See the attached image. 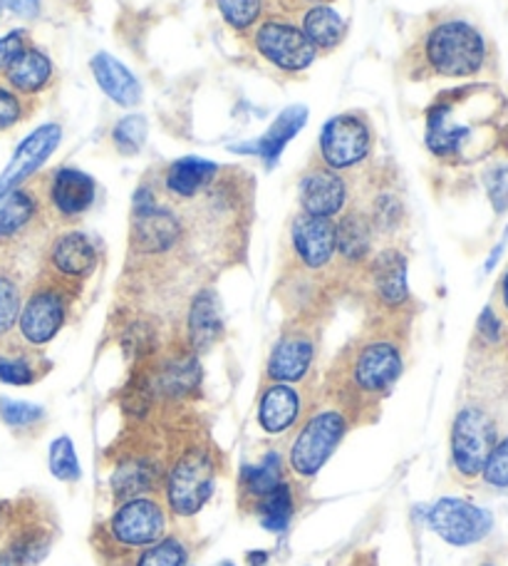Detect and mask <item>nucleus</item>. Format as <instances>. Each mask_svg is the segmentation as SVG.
I'll list each match as a JSON object with an SVG mask.
<instances>
[{
  "label": "nucleus",
  "instance_id": "obj_1",
  "mask_svg": "<svg viewBox=\"0 0 508 566\" xmlns=\"http://www.w3.org/2000/svg\"><path fill=\"white\" fill-rule=\"evenodd\" d=\"M504 95L489 85H462L436 95L424 113V147L444 165H472L499 147Z\"/></svg>",
  "mask_w": 508,
  "mask_h": 566
},
{
  "label": "nucleus",
  "instance_id": "obj_2",
  "mask_svg": "<svg viewBox=\"0 0 508 566\" xmlns=\"http://www.w3.org/2000/svg\"><path fill=\"white\" fill-rule=\"evenodd\" d=\"M489 63V40L472 20L430 15L400 57L406 80H472Z\"/></svg>",
  "mask_w": 508,
  "mask_h": 566
},
{
  "label": "nucleus",
  "instance_id": "obj_3",
  "mask_svg": "<svg viewBox=\"0 0 508 566\" xmlns=\"http://www.w3.org/2000/svg\"><path fill=\"white\" fill-rule=\"evenodd\" d=\"M404 368L402 343L392 331H374L362 336L348 353L350 386L368 398L390 392Z\"/></svg>",
  "mask_w": 508,
  "mask_h": 566
},
{
  "label": "nucleus",
  "instance_id": "obj_4",
  "mask_svg": "<svg viewBox=\"0 0 508 566\" xmlns=\"http://www.w3.org/2000/svg\"><path fill=\"white\" fill-rule=\"evenodd\" d=\"M293 18L296 15L266 13V18L246 35L251 38L253 53L286 75L305 73L320 57L318 50L303 35L298 20Z\"/></svg>",
  "mask_w": 508,
  "mask_h": 566
},
{
  "label": "nucleus",
  "instance_id": "obj_5",
  "mask_svg": "<svg viewBox=\"0 0 508 566\" xmlns=\"http://www.w3.org/2000/svg\"><path fill=\"white\" fill-rule=\"evenodd\" d=\"M374 151V127L360 109L340 113L325 123L318 137L315 159L335 171L360 169Z\"/></svg>",
  "mask_w": 508,
  "mask_h": 566
},
{
  "label": "nucleus",
  "instance_id": "obj_6",
  "mask_svg": "<svg viewBox=\"0 0 508 566\" xmlns=\"http://www.w3.org/2000/svg\"><path fill=\"white\" fill-rule=\"evenodd\" d=\"M499 442V422L481 406H464L452 422V464L464 480L481 478L494 444Z\"/></svg>",
  "mask_w": 508,
  "mask_h": 566
},
{
  "label": "nucleus",
  "instance_id": "obj_7",
  "mask_svg": "<svg viewBox=\"0 0 508 566\" xmlns=\"http://www.w3.org/2000/svg\"><path fill=\"white\" fill-rule=\"evenodd\" d=\"M73 298V283H65L55 276L40 283L30 291L18 316V331L28 346H45L63 331Z\"/></svg>",
  "mask_w": 508,
  "mask_h": 566
},
{
  "label": "nucleus",
  "instance_id": "obj_8",
  "mask_svg": "<svg viewBox=\"0 0 508 566\" xmlns=\"http://www.w3.org/2000/svg\"><path fill=\"white\" fill-rule=\"evenodd\" d=\"M216 484V464L203 450H189L174 462L167 478L169 510L179 517L194 514L211 500Z\"/></svg>",
  "mask_w": 508,
  "mask_h": 566
},
{
  "label": "nucleus",
  "instance_id": "obj_9",
  "mask_svg": "<svg viewBox=\"0 0 508 566\" xmlns=\"http://www.w3.org/2000/svg\"><path fill=\"white\" fill-rule=\"evenodd\" d=\"M348 432V420L340 410H320L303 424L296 442L290 448V468L300 478H315L330 454L338 450L340 440Z\"/></svg>",
  "mask_w": 508,
  "mask_h": 566
},
{
  "label": "nucleus",
  "instance_id": "obj_10",
  "mask_svg": "<svg viewBox=\"0 0 508 566\" xmlns=\"http://www.w3.org/2000/svg\"><path fill=\"white\" fill-rule=\"evenodd\" d=\"M430 530L452 547H472L489 537L494 530V514L462 497H442L426 514Z\"/></svg>",
  "mask_w": 508,
  "mask_h": 566
},
{
  "label": "nucleus",
  "instance_id": "obj_11",
  "mask_svg": "<svg viewBox=\"0 0 508 566\" xmlns=\"http://www.w3.org/2000/svg\"><path fill=\"white\" fill-rule=\"evenodd\" d=\"M107 532L115 544L125 549H145L149 544L159 542L167 532L165 510L157 500L131 497L112 514Z\"/></svg>",
  "mask_w": 508,
  "mask_h": 566
},
{
  "label": "nucleus",
  "instance_id": "obj_12",
  "mask_svg": "<svg viewBox=\"0 0 508 566\" xmlns=\"http://www.w3.org/2000/svg\"><path fill=\"white\" fill-rule=\"evenodd\" d=\"M350 201V185L342 171L325 167L322 161L310 159V165L298 179V205L303 214L335 219L340 217Z\"/></svg>",
  "mask_w": 508,
  "mask_h": 566
},
{
  "label": "nucleus",
  "instance_id": "obj_13",
  "mask_svg": "<svg viewBox=\"0 0 508 566\" xmlns=\"http://www.w3.org/2000/svg\"><path fill=\"white\" fill-rule=\"evenodd\" d=\"M97 185L83 169L60 167L50 171L43 181V205L45 211L60 221H77L85 217L95 205Z\"/></svg>",
  "mask_w": 508,
  "mask_h": 566
},
{
  "label": "nucleus",
  "instance_id": "obj_14",
  "mask_svg": "<svg viewBox=\"0 0 508 566\" xmlns=\"http://www.w3.org/2000/svg\"><path fill=\"white\" fill-rule=\"evenodd\" d=\"M290 249L298 264L318 274L332 266L335 256H338V227L335 219L310 217L300 214L290 221Z\"/></svg>",
  "mask_w": 508,
  "mask_h": 566
},
{
  "label": "nucleus",
  "instance_id": "obj_15",
  "mask_svg": "<svg viewBox=\"0 0 508 566\" xmlns=\"http://www.w3.org/2000/svg\"><path fill=\"white\" fill-rule=\"evenodd\" d=\"M370 296L382 311L398 313L410 303V281H406V256L400 249H384L364 264Z\"/></svg>",
  "mask_w": 508,
  "mask_h": 566
},
{
  "label": "nucleus",
  "instance_id": "obj_16",
  "mask_svg": "<svg viewBox=\"0 0 508 566\" xmlns=\"http://www.w3.org/2000/svg\"><path fill=\"white\" fill-rule=\"evenodd\" d=\"M60 139H63V127L55 123H47L20 142L13 159L8 161L3 175H0V197L18 187H23L25 181L45 165L50 155L60 147Z\"/></svg>",
  "mask_w": 508,
  "mask_h": 566
},
{
  "label": "nucleus",
  "instance_id": "obj_17",
  "mask_svg": "<svg viewBox=\"0 0 508 566\" xmlns=\"http://www.w3.org/2000/svg\"><path fill=\"white\" fill-rule=\"evenodd\" d=\"M221 175V165L216 161H209L203 157H181L177 161H169V165L159 171L155 179L157 189L169 199L179 201H194L207 195L209 187Z\"/></svg>",
  "mask_w": 508,
  "mask_h": 566
},
{
  "label": "nucleus",
  "instance_id": "obj_18",
  "mask_svg": "<svg viewBox=\"0 0 508 566\" xmlns=\"http://www.w3.org/2000/svg\"><path fill=\"white\" fill-rule=\"evenodd\" d=\"M97 247L83 231H65L60 234L47 251V266L53 271V276L73 283L85 281L95 274L97 269Z\"/></svg>",
  "mask_w": 508,
  "mask_h": 566
},
{
  "label": "nucleus",
  "instance_id": "obj_19",
  "mask_svg": "<svg viewBox=\"0 0 508 566\" xmlns=\"http://www.w3.org/2000/svg\"><path fill=\"white\" fill-rule=\"evenodd\" d=\"M305 123H308V107L303 105L286 107L276 119H273V125L258 139L231 145L229 151H233V155L261 157L266 169H273L278 165V157L283 155V149H286L288 142L300 133Z\"/></svg>",
  "mask_w": 508,
  "mask_h": 566
},
{
  "label": "nucleus",
  "instance_id": "obj_20",
  "mask_svg": "<svg viewBox=\"0 0 508 566\" xmlns=\"http://www.w3.org/2000/svg\"><path fill=\"white\" fill-rule=\"evenodd\" d=\"M315 353H318V346L308 331L283 333L268 356L266 376L273 382H288V386L298 382L308 376Z\"/></svg>",
  "mask_w": 508,
  "mask_h": 566
},
{
  "label": "nucleus",
  "instance_id": "obj_21",
  "mask_svg": "<svg viewBox=\"0 0 508 566\" xmlns=\"http://www.w3.org/2000/svg\"><path fill=\"white\" fill-rule=\"evenodd\" d=\"M0 80L20 97L38 99L55 85L57 73L53 60H50L45 50H40L38 45H28L23 53L8 65Z\"/></svg>",
  "mask_w": 508,
  "mask_h": 566
},
{
  "label": "nucleus",
  "instance_id": "obj_22",
  "mask_svg": "<svg viewBox=\"0 0 508 566\" xmlns=\"http://www.w3.org/2000/svg\"><path fill=\"white\" fill-rule=\"evenodd\" d=\"M43 211V195L25 185L0 197V244L6 247L23 239L28 231H33Z\"/></svg>",
  "mask_w": 508,
  "mask_h": 566
},
{
  "label": "nucleus",
  "instance_id": "obj_23",
  "mask_svg": "<svg viewBox=\"0 0 508 566\" xmlns=\"http://www.w3.org/2000/svg\"><path fill=\"white\" fill-rule=\"evenodd\" d=\"M223 336L221 301L213 289L194 293L187 311V348L191 353L211 350Z\"/></svg>",
  "mask_w": 508,
  "mask_h": 566
},
{
  "label": "nucleus",
  "instance_id": "obj_24",
  "mask_svg": "<svg viewBox=\"0 0 508 566\" xmlns=\"http://www.w3.org/2000/svg\"><path fill=\"white\" fill-rule=\"evenodd\" d=\"M95 83L112 103L119 107H137L141 103V83L127 65H121L109 53H97L89 60Z\"/></svg>",
  "mask_w": 508,
  "mask_h": 566
},
{
  "label": "nucleus",
  "instance_id": "obj_25",
  "mask_svg": "<svg viewBox=\"0 0 508 566\" xmlns=\"http://www.w3.org/2000/svg\"><path fill=\"white\" fill-rule=\"evenodd\" d=\"M298 25L318 55H330L348 38V20L332 6H305L298 13Z\"/></svg>",
  "mask_w": 508,
  "mask_h": 566
},
{
  "label": "nucleus",
  "instance_id": "obj_26",
  "mask_svg": "<svg viewBox=\"0 0 508 566\" xmlns=\"http://www.w3.org/2000/svg\"><path fill=\"white\" fill-rule=\"evenodd\" d=\"M338 227V256L345 266H364L372 259L374 229L364 209H348L335 221Z\"/></svg>",
  "mask_w": 508,
  "mask_h": 566
},
{
  "label": "nucleus",
  "instance_id": "obj_27",
  "mask_svg": "<svg viewBox=\"0 0 508 566\" xmlns=\"http://www.w3.org/2000/svg\"><path fill=\"white\" fill-rule=\"evenodd\" d=\"M300 396L288 382H271L258 402V422L268 434H283L298 422Z\"/></svg>",
  "mask_w": 508,
  "mask_h": 566
},
{
  "label": "nucleus",
  "instance_id": "obj_28",
  "mask_svg": "<svg viewBox=\"0 0 508 566\" xmlns=\"http://www.w3.org/2000/svg\"><path fill=\"white\" fill-rule=\"evenodd\" d=\"M201 382V370L197 353L181 350L171 353L167 360L159 363L155 388L165 392L167 398H187L199 388Z\"/></svg>",
  "mask_w": 508,
  "mask_h": 566
},
{
  "label": "nucleus",
  "instance_id": "obj_29",
  "mask_svg": "<svg viewBox=\"0 0 508 566\" xmlns=\"http://www.w3.org/2000/svg\"><path fill=\"white\" fill-rule=\"evenodd\" d=\"M283 482V464L276 452H271L258 464L243 468L241 474V492L253 502H261L268 492H273Z\"/></svg>",
  "mask_w": 508,
  "mask_h": 566
},
{
  "label": "nucleus",
  "instance_id": "obj_30",
  "mask_svg": "<svg viewBox=\"0 0 508 566\" xmlns=\"http://www.w3.org/2000/svg\"><path fill=\"white\" fill-rule=\"evenodd\" d=\"M223 23L233 33L246 38L268 13V0H213Z\"/></svg>",
  "mask_w": 508,
  "mask_h": 566
},
{
  "label": "nucleus",
  "instance_id": "obj_31",
  "mask_svg": "<svg viewBox=\"0 0 508 566\" xmlns=\"http://www.w3.org/2000/svg\"><path fill=\"white\" fill-rule=\"evenodd\" d=\"M258 517L261 524L268 532L283 534L288 530V524L293 520V512H296V502H293V492L286 482H281L276 490L268 492L258 504Z\"/></svg>",
  "mask_w": 508,
  "mask_h": 566
},
{
  "label": "nucleus",
  "instance_id": "obj_32",
  "mask_svg": "<svg viewBox=\"0 0 508 566\" xmlns=\"http://www.w3.org/2000/svg\"><path fill=\"white\" fill-rule=\"evenodd\" d=\"M364 214L370 217V224L374 231H380V234H392V231L400 229L404 219L402 199L394 189L382 187L374 191V197L370 199V209L364 211Z\"/></svg>",
  "mask_w": 508,
  "mask_h": 566
},
{
  "label": "nucleus",
  "instance_id": "obj_33",
  "mask_svg": "<svg viewBox=\"0 0 508 566\" xmlns=\"http://www.w3.org/2000/svg\"><path fill=\"white\" fill-rule=\"evenodd\" d=\"M157 482V470H151L149 464H125L119 468L115 478H112V492L117 494L119 500H131L139 497L141 492L151 490V484Z\"/></svg>",
  "mask_w": 508,
  "mask_h": 566
},
{
  "label": "nucleus",
  "instance_id": "obj_34",
  "mask_svg": "<svg viewBox=\"0 0 508 566\" xmlns=\"http://www.w3.org/2000/svg\"><path fill=\"white\" fill-rule=\"evenodd\" d=\"M147 133L149 125L145 115H127L112 127V145H115L121 157H135L145 147Z\"/></svg>",
  "mask_w": 508,
  "mask_h": 566
},
{
  "label": "nucleus",
  "instance_id": "obj_35",
  "mask_svg": "<svg viewBox=\"0 0 508 566\" xmlns=\"http://www.w3.org/2000/svg\"><path fill=\"white\" fill-rule=\"evenodd\" d=\"M38 109L35 99H25L20 97L18 93H13L3 80H0V135L13 133L15 127H20L30 119Z\"/></svg>",
  "mask_w": 508,
  "mask_h": 566
},
{
  "label": "nucleus",
  "instance_id": "obj_36",
  "mask_svg": "<svg viewBox=\"0 0 508 566\" xmlns=\"http://www.w3.org/2000/svg\"><path fill=\"white\" fill-rule=\"evenodd\" d=\"M187 559L189 552L184 542L177 537H161L159 542L141 549L131 566H187Z\"/></svg>",
  "mask_w": 508,
  "mask_h": 566
},
{
  "label": "nucleus",
  "instance_id": "obj_37",
  "mask_svg": "<svg viewBox=\"0 0 508 566\" xmlns=\"http://www.w3.org/2000/svg\"><path fill=\"white\" fill-rule=\"evenodd\" d=\"M47 462H50V472H53V478L60 482H77L80 474H83V470H80L75 444L67 434L53 440V444H50Z\"/></svg>",
  "mask_w": 508,
  "mask_h": 566
},
{
  "label": "nucleus",
  "instance_id": "obj_38",
  "mask_svg": "<svg viewBox=\"0 0 508 566\" xmlns=\"http://www.w3.org/2000/svg\"><path fill=\"white\" fill-rule=\"evenodd\" d=\"M20 308H23L20 286L10 276H0V338L18 326Z\"/></svg>",
  "mask_w": 508,
  "mask_h": 566
},
{
  "label": "nucleus",
  "instance_id": "obj_39",
  "mask_svg": "<svg viewBox=\"0 0 508 566\" xmlns=\"http://www.w3.org/2000/svg\"><path fill=\"white\" fill-rule=\"evenodd\" d=\"M0 380L10 386H30L38 380V370L25 353H0Z\"/></svg>",
  "mask_w": 508,
  "mask_h": 566
},
{
  "label": "nucleus",
  "instance_id": "obj_40",
  "mask_svg": "<svg viewBox=\"0 0 508 566\" xmlns=\"http://www.w3.org/2000/svg\"><path fill=\"white\" fill-rule=\"evenodd\" d=\"M45 418V410L33 402L13 400V398H0V420L10 428H30Z\"/></svg>",
  "mask_w": 508,
  "mask_h": 566
},
{
  "label": "nucleus",
  "instance_id": "obj_41",
  "mask_svg": "<svg viewBox=\"0 0 508 566\" xmlns=\"http://www.w3.org/2000/svg\"><path fill=\"white\" fill-rule=\"evenodd\" d=\"M481 480L494 490H508V434L494 444L481 470Z\"/></svg>",
  "mask_w": 508,
  "mask_h": 566
},
{
  "label": "nucleus",
  "instance_id": "obj_42",
  "mask_svg": "<svg viewBox=\"0 0 508 566\" xmlns=\"http://www.w3.org/2000/svg\"><path fill=\"white\" fill-rule=\"evenodd\" d=\"M486 191H489L496 214H504L508 209V165H496L486 175Z\"/></svg>",
  "mask_w": 508,
  "mask_h": 566
},
{
  "label": "nucleus",
  "instance_id": "obj_43",
  "mask_svg": "<svg viewBox=\"0 0 508 566\" xmlns=\"http://www.w3.org/2000/svg\"><path fill=\"white\" fill-rule=\"evenodd\" d=\"M28 45H33V40H30L28 30H13V33H8L6 38H0V75L6 73L8 65L13 63V60L23 53Z\"/></svg>",
  "mask_w": 508,
  "mask_h": 566
},
{
  "label": "nucleus",
  "instance_id": "obj_44",
  "mask_svg": "<svg viewBox=\"0 0 508 566\" xmlns=\"http://www.w3.org/2000/svg\"><path fill=\"white\" fill-rule=\"evenodd\" d=\"M476 333H479V338L486 343V346H499L501 343L504 323L499 318V313H496L491 306H486L481 311L479 321H476Z\"/></svg>",
  "mask_w": 508,
  "mask_h": 566
},
{
  "label": "nucleus",
  "instance_id": "obj_45",
  "mask_svg": "<svg viewBox=\"0 0 508 566\" xmlns=\"http://www.w3.org/2000/svg\"><path fill=\"white\" fill-rule=\"evenodd\" d=\"M3 6L23 20H33L40 15V0H3Z\"/></svg>",
  "mask_w": 508,
  "mask_h": 566
},
{
  "label": "nucleus",
  "instance_id": "obj_46",
  "mask_svg": "<svg viewBox=\"0 0 508 566\" xmlns=\"http://www.w3.org/2000/svg\"><path fill=\"white\" fill-rule=\"evenodd\" d=\"M305 6L300 0H268V13H283V15H298Z\"/></svg>",
  "mask_w": 508,
  "mask_h": 566
},
{
  "label": "nucleus",
  "instance_id": "obj_47",
  "mask_svg": "<svg viewBox=\"0 0 508 566\" xmlns=\"http://www.w3.org/2000/svg\"><path fill=\"white\" fill-rule=\"evenodd\" d=\"M63 3L73 10V13H89V6H93V0H63Z\"/></svg>",
  "mask_w": 508,
  "mask_h": 566
},
{
  "label": "nucleus",
  "instance_id": "obj_48",
  "mask_svg": "<svg viewBox=\"0 0 508 566\" xmlns=\"http://www.w3.org/2000/svg\"><path fill=\"white\" fill-rule=\"evenodd\" d=\"M499 289H501V306L508 313V269H506V274L501 279V286Z\"/></svg>",
  "mask_w": 508,
  "mask_h": 566
},
{
  "label": "nucleus",
  "instance_id": "obj_49",
  "mask_svg": "<svg viewBox=\"0 0 508 566\" xmlns=\"http://www.w3.org/2000/svg\"><path fill=\"white\" fill-rule=\"evenodd\" d=\"M266 559H268L266 552H251V554H248V562H251L253 566H263V564H266Z\"/></svg>",
  "mask_w": 508,
  "mask_h": 566
},
{
  "label": "nucleus",
  "instance_id": "obj_50",
  "mask_svg": "<svg viewBox=\"0 0 508 566\" xmlns=\"http://www.w3.org/2000/svg\"><path fill=\"white\" fill-rule=\"evenodd\" d=\"M0 566H18V562H15L13 554L3 552V554H0Z\"/></svg>",
  "mask_w": 508,
  "mask_h": 566
},
{
  "label": "nucleus",
  "instance_id": "obj_51",
  "mask_svg": "<svg viewBox=\"0 0 508 566\" xmlns=\"http://www.w3.org/2000/svg\"><path fill=\"white\" fill-rule=\"evenodd\" d=\"M303 6H332L335 0H300Z\"/></svg>",
  "mask_w": 508,
  "mask_h": 566
},
{
  "label": "nucleus",
  "instance_id": "obj_52",
  "mask_svg": "<svg viewBox=\"0 0 508 566\" xmlns=\"http://www.w3.org/2000/svg\"><path fill=\"white\" fill-rule=\"evenodd\" d=\"M3 10H6V6H3V0H0V20H3Z\"/></svg>",
  "mask_w": 508,
  "mask_h": 566
},
{
  "label": "nucleus",
  "instance_id": "obj_53",
  "mask_svg": "<svg viewBox=\"0 0 508 566\" xmlns=\"http://www.w3.org/2000/svg\"><path fill=\"white\" fill-rule=\"evenodd\" d=\"M219 566H233V564H231V562H221Z\"/></svg>",
  "mask_w": 508,
  "mask_h": 566
}]
</instances>
